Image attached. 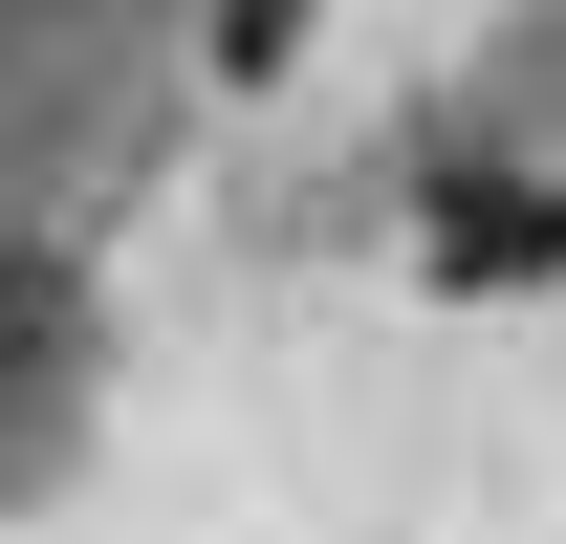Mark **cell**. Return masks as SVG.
I'll return each instance as SVG.
<instances>
[{"mask_svg":"<svg viewBox=\"0 0 566 544\" xmlns=\"http://www.w3.org/2000/svg\"><path fill=\"white\" fill-rule=\"evenodd\" d=\"M305 22H327V0H218V87H262V66H305Z\"/></svg>","mask_w":566,"mask_h":544,"instance_id":"obj_1","label":"cell"}]
</instances>
